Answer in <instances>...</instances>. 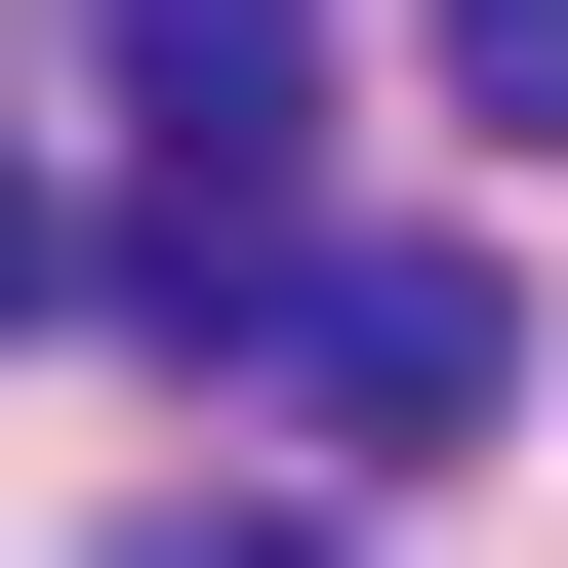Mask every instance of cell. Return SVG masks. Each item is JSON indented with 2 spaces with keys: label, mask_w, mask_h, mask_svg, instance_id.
<instances>
[{
  "label": "cell",
  "mask_w": 568,
  "mask_h": 568,
  "mask_svg": "<svg viewBox=\"0 0 568 568\" xmlns=\"http://www.w3.org/2000/svg\"><path fill=\"white\" fill-rule=\"evenodd\" d=\"M163 568H366V528H325V487H163Z\"/></svg>",
  "instance_id": "cell-4"
},
{
  "label": "cell",
  "mask_w": 568,
  "mask_h": 568,
  "mask_svg": "<svg viewBox=\"0 0 568 568\" xmlns=\"http://www.w3.org/2000/svg\"><path fill=\"white\" fill-rule=\"evenodd\" d=\"M447 122H487V163H568V0H447Z\"/></svg>",
  "instance_id": "cell-3"
},
{
  "label": "cell",
  "mask_w": 568,
  "mask_h": 568,
  "mask_svg": "<svg viewBox=\"0 0 568 568\" xmlns=\"http://www.w3.org/2000/svg\"><path fill=\"white\" fill-rule=\"evenodd\" d=\"M244 366L325 406V447H487V406H528V284H487V244H284Z\"/></svg>",
  "instance_id": "cell-2"
},
{
  "label": "cell",
  "mask_w": 568,
  "mask_h": 568,
  "mask_svg": "<svg viewBox=\"0 0 568 568\" xmlns=\"http://www.w3.org/2000/svg\"><path fill=\"white\" fill-rule=\"evenodd\" d=\"M0 325H41V163H0Z\"/></svg>",
  "instance_id": "cell-5"
},
{
  "label": "cell",
  "mask_w": 568,
  "mask_h": 568,
  "mask_svg": "<svg viewBox=\"0 0 568 568\" xmlns=\"http://www.w3.org/2000/svg\"><path fill=\"white\" fill-rule=\"evenodd\" d=\"M284 244H325V0H122V284L244 366Z\"/></svg>",
  "instance_id": "cell-1"
}]
</instances>
